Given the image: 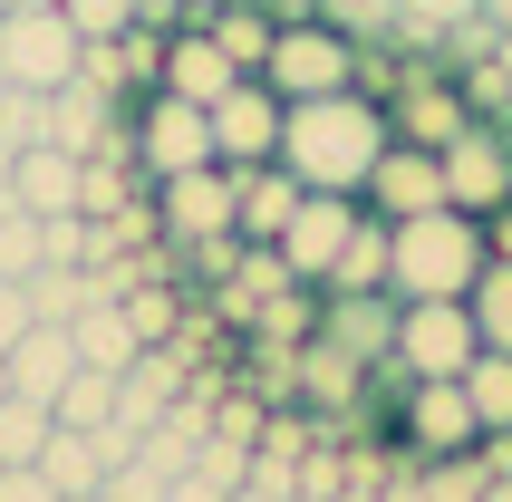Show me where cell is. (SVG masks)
I'll list each match as a JSON object with an SVG mask.
<instances>
[{
    "instance_id": "1",
    "label": "cell",
    "mask_w": 512,
    "mask_h": 502,
    "mask_svg": "<svg viewBox=\"0 0 512 502\" xmlns=\"http://www.w3.org/2000/svg\"><path fill=\"white\" fill-rule=\"evenodd\" d=\"M387 145H397V126H387V97H368V87L300 97L281 116V165L300 174V194H358Z\"/></svg>"
},
{
    "instance_id": "2",
    "label": "cell",
    "mask_w": 512,
    "mask_h": 502,
    "mask_svg": "<svg viewBox=\"0 0 512 502\" xmlns=\"http://www.w3.org/2000/svg\"><path fill=\"white\" fill-rule=\"evenodd\" d=\"M484 261H493L484 223H474V213H455V203L387 223V290H397V300H464Z\"/></svg>"
},
{
    "instance_id": "3",
    "label": "cell",
    "mask_w": 512,
    "mask_h": 502,
    "mask_svg": "<svg viewBox=\"0 0 512 502\" xmlns=\"http://www.w3.org/2000/svg\"><path fill=\"white\" fill-rule=\"evenodd\" d=\"M358 39H348L339 20H281V39H271V58H261V78H271V97L281 107H300V97H339V87H358Z\"/></svg>"
},
{
    "instance_id": "4",
    "label": "cell",
    "mask_w": 512,
    "mask_h": 502,
    "mask_svg": "<svg viewBox=\"0 0 512 502\" xmlns=\"http://www.w3.org/2000/svg\"><path fill=\"white\" fill-rule=\"evenodd\" d=\"M126 136H136L145 184H165V174L213 165V107L174 97V87H145V97H126Z\"/></svg>"
},
{
    "instance_id": "5",
    "label": "cell",
    "mask_w": 512,
    "mask_h": 502,
    "mask_svg": "<svg viewBox=\"0 0 512 502\" xmlns=\"http://www.w3.org/2000/svg\"><path fill=\"white\" fill-rule=\"evenodd\" d=\"M397 435H406V464H455V454L484 445V416L464 377H406L397 387Z\"/></svg>"
},
{
    "instance_id": "6",
    "label": "cell",
    "mask_w": 512,
    "mask_h": 502,
    "mask_svg": "<svg viewBox=\"0 0 512 502\" xmlns=\"http://www.w3.org/2000/svg\"><path fill=\"white\" fill-rule=\"evenodd\" d=\"M474 358H484V338L464 300H397V348H387L397 377H464Z\"/></svg>"
},
{
    "instance_id": "7",
    "label": "cell",
    "mask_w": 512,
    "mask_h": 502,
    "mask_svg": "<svg viewBox=\"0 0 512 502\" xmlns=\"http://www.w3.org/2000/svg\"><path fill=\"white\" fill-rule=\"evenodd\" d=\"M78 29H68V10H0V78L29 87V97H49V87L78 78Z\"/></svg>"
},
{
    "instance_id": "8",
    "label": "cell",
    "mask_w": 512,
    "mask_h": 502,
    "mask_svg": "<svg viewBox=\"0 0 512 502\" xmlns=\"http://www.w3.org/2000/svg\"><path fill=\"white\" fill-rule=\"evenodd\" d=\"M445 203L474 213V223L512 203V126H503V116H474V126L445 145Z\"/></svg>"
},
{
    "instance_id": "9",
    "label": "cell",
    "mask_w": 512,
    "mask_h": 502,
    "mask_svg": "<svg viewBox=\"0 0 512 502\" xmlns=\"http://www.w3.org/2000/svg\"><path fill=\"white\" fill-rule=\"evenodd\" d=\"M387 126H397V145H445L474 126V97H464V78H445V68H406L397 87H387Z\"/></svg>"
},
{
    "instance_id": "10",
    "label": "cell",
    "mask_w": 512,
    "mask_h": 502,
    "mask_svg": "<svg viewBox=\"0 0 512 502\" xmlns=\"http://www.w3.org/2000/svg\"><path fill=\"white\" fill-rule=\"evenodd\" d=\"M155 232H165V251L223 242V232H232V165L165 174V184H155Z\"/></svg>"
},
{
    "instance_id": "11",
    "label": "cell",
    "mask_w": 512,
    "mask_h": 502,
    "mask_svg": "<svg viewBox=\"0 0 512 502\" xmlns=\"http://www.w3.org/2000/svg\"><path fill=\"white\" fill-rule=\"evenodd\" d=\"M281 97H271V78H232L223 97H213V165H271L281 155Z\"/></svg>"
},
{
    "instance_id": "12",
    "label": "cell",
    "mask_w": 512,
    "mask_h": 502,
    "mask_svg": "<svg viewBox=\"0 0 512 502\" xmlns=\"http://www.w3.org/2000/svg\"><path fill=\"white\" fill-rule=\"evenodd\" d=\"M358 213H368L358 194H300V203H290L281 242H271V251L290 261V280H310V290H319V280H329V261H339V242L358 232Z\"/></svg>"
},
{
    "instance_id": "13",
    "label": "cell",
    "mask_w": 512,
    "mask_h": 502,
    "mask_svg": "<svg viewBox=\"0 0 512 502\" xmlns=\"http://www.w3.org/2000/svg\"><path fill=\"white\" fill-rule=\"evenodd\" d=\"M358 203L387 213V223L435 213V203H445V155H435V145H387V155L368 165V184H358Z\"/></svg>"
},
{
    "instance_id": "14",
    "label": "cell",
    "mask_w": 512,
    "mask_h": 502,
    "mask_svg": "<svg viewBox=\"0 0 512 502\" xmlns=\"http://www.w3.org/2000/svg\"><path fill=\"white\" fill-rule=\"evenodd\" d=\"M319 338L329 348H348L358 367H387V348H397V290H319Z\"/></svg>"
},
{
    "instance_id": "15",
    "label": "cell",
    "mask_w": 512,
    "mask_h": 502,
    "mask_svg": "<svg viewBox=\"0 0 512 502\" xmlns=\"http://www.w3.org/2000/svg\"><path fill=\"white\" fill-rule=\"evenodd\" d=\"M232 78H242V68L223 58V39H213L203 20H174V29H165V68H155V87H174V97L213 107V97H223Z\"/></svg>"
},
{
    "instance_id": "16",
    "label": "cell",
    "mask_w": 512,
    "mask_h": 502,
    "mask_svg": "<svg viewBox=\"0 0 512 502\" xmlns=\"http://www.w3.org/2000/svg\"><path fill=\"white\" fill-rule=\"evenodd\" d=\"M78 377V338H68V319H39V329L10 348V396H29V406H49L58 416V387Z\"/></svg>"
},
{
    "instance_id": "17",
    "label": "cell",
    "mask_w": 512,
    "mask_h": 502,
    "mask_svg": "<svg viewBox=\"0 0 512 502\" xmlns=\"http://www.w3.org/2000/svg\"><path fill=\"white\" fill-rule=\"evenodd\" d=\"M290 203H300V174H290L281 155H271V165H242V174H232V232H242V242H281Z\"/></svg>"
},
{
    "instance_id": "18",
    "label": "cell",
    "mask_w": 512,
    "mask_h": 502,
    "mask_svg": "<svg viewBox=\"0 0 512 502\" xmlns=\"http://www.w3.org/2000/svg\"><path fill=\"white\" fill-rule=\"evenodd\" d=\"M10 203L58 223V213H78V155L68 145H20V165H10Z\"/></svg>"
},
{
    "instance_id": "19",
    "label": "cell",
    "mask_w": 512,
    "mask_h": 502,
    "mask_svg": "<svg viewBox=\"0 0 512 502\" xmlns=\"http://www.w3.org/2000/svg\"><path fill=\"white\" fill-rule=\"evenodd\" d=\"M68 338H78V367H107V377L136 367V329H126V309H116V300H87L78 319H68Z\"/></svg>"
},
{
    "instance_id": "20",
    "label": "cell",
    "mask_w": 512,
    "mask_h": 502,
    "mask_svg": "<svg viewBox=\"0 0 512 502\" xmlns=\"http://www.w3.org/2000/svg\"><path fill=\"white\" fill-rule=\"evenodd\" d=\"M319 290H329V300H339V290H387V213H358V232L339 242V261H329Z\"/></svg>"
},
{
    "instance_id": "21",
    "label": "cell",
    "mask_w": 512,
    "mask_h": 502,
    "mask_svg": "<svg viewBox=\"0 0 512 502\" xmlns=\"http://www.w3.org/2000/svg\"><path fill=\"white\" fill-rule=\"evenodd\" d=\"M464 396H474L484 435H512V348H484V358L464 367Z\"/></svg>"
},
{
    "instance_id": "22",
    "label": "cell",
    "mask_w": 512,
    "mask_h": 502,
    "mask_svg": "<svg viewBox=\"0 0 512 502\" xmlns=\"http://www.w3.org/2000/svg\"><path fill=\"white\" fill-rule=\"evenodd\" d=\"M464 309H474V338L484 348H512V261H484L474 290H464Z\"/></svg>"
},
{
    "instance_id": "23",
    "label": "cell",
    "mask_w": 512,
    "mask_h": 502,
    "mask_svg": "<svg viewBox=\"0 0 512 502\" xmlns=\"http://www.w3.org/2000/svg\"><path fill=\"white\" fill-rule=\"evenodd\" d=\"M39 261H49V223H39V213H20V203L0 194V280H29Z\"/></svg>"
},
{
    "instance_id": "24",
    "label": "cell",
    "mask_w": 512,
    "mask_h": 502,
    "mask_svg": "<svg viewBox=\"0 0 512 502\" xmlns=\"http://www.w3.org/2000/svg\"><path fill=\"white\" fill-rule=\"evenodd\" d=\"M58 425H87V435L116 425V377H107V367H78V377L58 387Z\"/></svg>"
},
{
    "instance_id": "25",
    "label": "cell",
    "mask_w": 512,
    "mask_h": 502,
    "mask_svg": "<svg viewBox=\"0 0 512 502\" xmlns=\"http://www.w3.org/2000/svg\"><path fill=\"white\" fill-rule=\"evenodd\" d=\"M49 406H29V396H0V464H39V445H49Z\"/></svg>"
},
{
    "instance_id": "26",
    "label": "cell",
    "mask_w": 512,
    "mask_h": 502,
    "mask_svg": "<svg viewBox=\"0 0 512 502\" xmlns=\"http://www.w3.org/2000/svg\"><path fill=\"white\" fill-rule=\"evenodd\" d=\"M78 39H116V29H136V0H58Z\"/></svg>"
},
{
    "instance_id": "27",
    "label": "cell",
    "mask_w": 512,
    "mask_h": 502,
    "mask_svg": "<svg viewBox=\"0 0 512 502\" xmlns=\"http://www.w3.org/2000/svg\"><path fill=\"white\" fill-rule=\"evenodd\" d=\"M29 329H39V309H29V280H0V358H10Z\"/></svg>"
},
{
    "instance_id": "28",
    "label": "cell",
    "mask_w": 512,
    "mask_h": 502,
    "mask_svg": "<svg viewBox=\"0 0 512 502\" xmlns=\"http://www.w3.org/2000/svg\"><path fill=\"white\" fill-rule=\"evenodd\" d=\"M107 502H165V474H145L136 454H126V464L107 474Z\"/></svg>"
},
{
    "instance_id": "29",
    "label": "cell",
    "mask_w": 512,
    "mask_h": 502,
    "mask_svg": "<svg viewBox=\"0 0 512 502\" xmlns=\"http://www.w3.org/2000/svg\"><path fill=\"white\" fill-rule=\"evenodd\" d=\"M0 502H58V483L39 464H0Z\"/></svg>"
},
{
    "instance_id": "30",
    "label": "cell",
    "mask_w": 512,
    "mask_h": 502,
    "mask_svg": "<svg viewBox=\"0 0 512 502\" xmlns=\"http://www.w3.org/2000/svg\"><path fill=\"white\" fill-rule=\"evenodd\" d=\"M165 502H232V493H223V483H213V474L194 464V474H174V483H165Z\"/></svg>"
},
{
    "instance_id": "31",
    "label": "cell",
    "mask_w": 512,
    "mask_h": 502,
    "mask_svg": "<svg viewBox=\"0 0 512 502\" xmlns=\"http://www.w3.org/2000/svg\"><path fill=\"white\" fill-rule=\"evenodd\" d=\"M484 242H493V261H512V203H503V213H484Z\"/></svg>"
},
{
    "instance_id": "32",
    "label": "cell",
    "mask_w": 512,
    "mask_h": 502,
    "mask_svg": "<svg viewBox=\"0 0 512 502\" xmlns=\"http://www.w3.org/2000/svg\"><path fill=\"white\" fill-rule=\"evenodd\" d=\"M329 502H377V483H339V493H329Z\"/></svg>"
},
{
    "instance_id": "33",
    "label": "cell",
    "mask_w": 512,
    "mask_h": 502,
    "mask_svg": "<svg viewBox=\"0 0 512 502\" xmlns=\"http://www.w3.org/2000/svg\"><path fill=\"white\" fill-rule=\"evenodd\" d=\"M232 502H290V493H261V483H232Z\"/></svg>"
},
{
    "instance_id": "34",
    "label": "cell",
    "mask_w": 512,
    "mask_h": 502,
    "mask_svg": "<svg viewBox=\"0 0 512 502\" xmlns=\"http://www.w3.org/2000/svg\"><path fill=\"white\" fill-rule=\"evenodd\" d=\"M484 502H512V474H484Z\"/></svg>"
},
{
    "instance_id": "35",
    "label": "cell",
    "mask_w": 512,
    "mask_h": 502,
    "mask_svg": "<svg viewBox=\"0 0 512 502\" xmlns=\"http://www.w3.org/2000/svg\"><path fill=\"white\" fill-rule=\"evenodd\" d=\"M10 165H20V145H10V136H0V194H10Z\"/></svg>"
},
{
    "instance_id": "36",
    "label": "cell",
    "mask_w": 512,
    "mask_h": 502,
    "mask_svg": "<svg viewBox=\"0 0 512 502\" xmlns=\"http://www.w3.org/2000/svg\"><path fill=\"white\" fill-rule=\"evenodd\" d=\"M0 10H58V0H0Z\"/></svg>"
},
{
    "instance_id": "37",
    "label": "cell",
    "mask_w": 512,
    "mask_h": 502,
    "mask_svg": "<svg viewBox=\"0 0 512 502\" xmlns=\"http://www.w3.org/2000/svg\"><path fill=\"white\" fill-rule=\"evenodd\" d=\"M0 396H10V358H0Z\"/></svg>"
},
{
    "instance_id": "38",
    "label": "cell",
    "mask_w": 512,
    "mask_h": 502,
    "mask_svg": "<svg viewBox=\"0 0 512 502\" xmlns=\"http://www.w3.org/2000/svg\"><path fill=\"white\" fill-rule=\"evenodd\" d=\"M78 502H107V493H78Z\"/></svg>"
}]
</instances>
